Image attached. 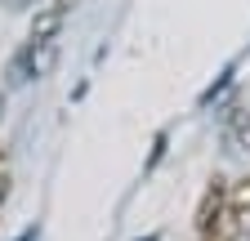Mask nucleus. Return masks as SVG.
<instances>
[{
	"mask_svg": "<svg viewBox=\"0 0 250 241\" xmlns=\"http://www.w3.org/2000/svg\"><path fill=\"white\" fill-rule=\"evenodd\" d=\"M58 5H62V9H67V14H72V9L81 5V0H58Z\"/></svg>",
	"mask_w": 250,
	"mask_h": 241,
	"instance_id": "5",
	"label": "nucleus"
},
{
	"mask_svg": "<svg viewBox=\"0 0 250 241\" xmlns=\"http://www.w3.org/2000/svg\"><path fill=\"white\" fill-rule=\"evenodd\" d=\"M232 139H237V147H250V112L232 116Z\"/></svg>",
	"mask_w": 250,
	"mask_h": 241,
	"instance_id": "4",
	"label": "nucleus"
},
{
	"mask_svg": "<svg viewBox=\"0 0 250 241\" xmlns=\"http://www.w3.org/2000/svg\"><path fill=\"white\" fill-rule=\"evenodd\" d=\"M5 161H9V152H5V143H0V170H5Z\"/></svg>",
	"mask_w": 250,
	"mask_h": 241,
	"instance_id": "6",
	"label": "nucleus"
},
{
	"mask_svg": "<svg viewBox=\"0 0 250 241\" xmlns=\"http://www.w3.org/2000/svg\"><path fill=\"white\" fill-rule=\"evenodd\" d=\"M54 58H58L54 40H27V49L14 58V80H31V76H45V72L54 67Z\"/></svg>",
	"mask_w": 250,
	"mask_h": 241,
	"instance_id": "1",
	"label": "nucleus"
},
{
	"mask_svg": "<svg viewBox=\"0 0 250 241\" xmlns=\"http://www.w3.org/2000/svg\"><path fill=\"white\" fill-rule=\"evenodd\" d=\"M201 241H228V237H201Z\"/></svg>",
	"mask_w": 250,
	"mask_h": 241,
	"instance_id": "7",
	"label": "nucleus"
},
{
	"mask_svg": "<svg viewBox=\"0 0 250 241\" xmlns=\"http://www.w3.org/2000/svg\"><path fill=\"white\" fill-rule=\"evenodd\" d=\"M228 215L232 219H246L250 215V179H237L228 188Z\"/></svg>",
	"mask_w": 250,
	"mask_h": 241,
	"instance_id": "3",
	"label": "nucleus"
},
{
	"mask_svg": "<svg viewBox=\"0 0 250 241\" xmlns=\"http://www.w3.org/2000/svg\"><path fill=\"white\" fill-rule=\"evenodd\" d=\"M62 22H67V9L54 0V5H45L36 18H31V40H54L62 32Z\"/></svg>",
	"mask_w": 250,
	"mask_h": 241,
	"instance_id": "2",
	"label": "nucleus"
},
{
	"mask_svg": "<svg viewBox=\"0 0 250 241\" xmlns=\"http://www.w3.org/2000/svg\"><path fill=\"white\" fill-rule=\"evenodd\" d=\"M0 112H5V94H0Z\"/></svg>",
	"mask_w": 250,
	"mask_h": 241,
	"instance_id": "8",
	"label": "nucleus"
}]
</instances>
